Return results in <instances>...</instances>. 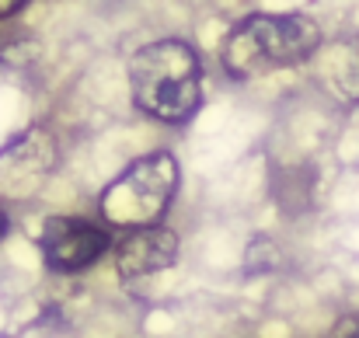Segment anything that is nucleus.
Listing matches in <instances>:
<instances>
[{"label": "nucleus", "mask_w": 359, "mask_h": 338, "mask_svg": "<svg viewBox=\"0 0 359 338\" xmlns=\"http://www.w3.org/2000/svg\"><path fill=\"white\" fill-rule=\"evenodd\" d=\"M321 49V28L307 14H251L238 21L224 46V70L238 81L262 77L269 70L300 67Z\"/></svg>", "instance_id": "1"}, {"label": "nucleus", "mask_w": 359, "mask_h": 338, "mask_svg": "<svg viewBox=\"0 0 359 338\" xmlns=\"http://www.w3.org/2000/svg\"><path fill=\"white\" fill-rule=\"evenodd\" d=\"M129 88L136 109L161 122H185L203 102V70L182 39L143 46L129 60Z\"/></svg>", "instance_id": "2"}, {"label": "nucleus", "mask_w": 359, "mask_h": 338, "mask_svg": "<svg viewBox=\"0 0 359 338\" xmlns=\"http://www.w3.org/2000/svg\"><path fill=\"white\" fill-rule=\"evenodd\" d=\"M178 192V161L168 150H154L133 161L119 178L102 192V217L112 227L136 230L154 227Z\"/></svg>", "instance_id": "3"}, {"label": "nucleus", "mask_w": 359, "mask_h": 338, "mask_svg": "<svg viewBox=\"0 0 359 338\" xmlns=\"http://www.w3.org/2000/svg\"><path fill=\"white\" fill-rule=\"evenodd\" d=\"M112 248V237L102 227L77 217H49L39 234V251L53 272H81L95 265Z\"/></svg>", "instance_id": "4"}, {"label": "nucleus", "mask_w": 359, "mask_h": 338, "mask_svg": "<svg viewBox=\"0 0 359 338\" xmlns=\"http://www.w3.org/2000/svg\"><path fill=\"white\" fill-rule=\"evenodd\" d=\"M178 258V237L168 227H136L126 230L119 244H116V269L126 279H140V276H154L168 265H175Z\"/></svg>", "instance_id": "5"}, {"label": "nucleus", "mask_w": 359, "mask_h": 338, "mask_svg": "<svg viewBox=\"0 0 359 338\" xmlns=\"http://www.w3.org/2000/svg\"><path fill=\"white\" fill-rule=\"evenodd\" d=\"M314 67L321 84L335 98L359 105V32H346L332 42H321V49L314 53Z\"/></svg>", "instance_id": "6"}, {"label": "nucleus", "mask_w": 359, "mask_h": 338, "mask_svg": "<svg viewBox=\"0 0 359 338\" xmlns=\"http://www.w3.org/2000/svg\"><path fill=\"white\" fill-rule=\"evenodd\" d=\"M328 338H359V314H346V318H339Z\"/></svg>", "instance_id": "7"}, {"label": "nucleus", "mask_w": 359, "mask_h": 338, "mask_svg": "<svg viewBox=\"0 0 359 338\" xmlns=\"http://www.w3.org/2000/svg\"><path fill=\"white\" fill-rule=\"evenodd\" d=\"M28 0H0V18H7V14H14V11H21Z\"/></svg>", "instance_id": "8"}, {"label": "nucleus", "mask_w": 359, "mask_h": 338, "mask_svg": "<svg viewBox=\"0 0 359 338\" xmlns=\"http://www.w3.org/2000/svg\"><path fill=\"white\" fill-rule=\"evenodd\" d=\"M7 230H11V220H7V213H0V241L7 237Z\"/></svg>", "instance_id": "9"}]
</instances>
